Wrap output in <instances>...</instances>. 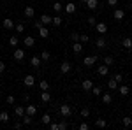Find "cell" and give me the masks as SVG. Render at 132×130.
Wrapping results in <instances>:
<instances>
[{
	"mask_svg": "<svg viewBox=\"0 0 132 130\" xmlns=\"http://www.w3.org/2000/svg\"><path fill=\"white\" fill-rule=\"evenodd\" d=\"M71 112H72V109H71V106H69V104H62V106H60V114L63 116V118H69V116H71Z\"/></svg>",
	"mask_w": 132,
	"mask_h": 130,
	"instance_id": "6da1fadb",
	"label": "cell"
},
{
	"mask_svg": "<svg viewBox=\"0 0 132 130\" xmlns=\"http://www.w3.org/2000/svg\"><path fill=\"white\" fill-rule=\"evenodd\" d=\"M23 83H25V86H27V88H32V86L35 84V76H30V74H28V76H25V77H23Z\"/></svg>",
	"mask_w": 132,
	"mask_h": 130,
	"instance_id": "7a4b0ae2",
	"label": "cell"
},
{
	"mask_svg": "<svg viewBox=\"0 0 132 130\" xmlns=\"http://www.w3.org/2000/svg\"><path fill=\"white\" fill-rule=\"evenodd\" d=\"M71 69H72V63L71 62H62V65H60V72L62 74H67V72H71Z\"/></svg>",
	"mask_w": 132,
	"mask_h": 130,
	"instance_id": "3957f363",
	"label": "cell"
},
{
	"mask_svg": "<svg viewBox=\"0 0 132 130\" xmlns=\"http://www.w3.org/2000/svg\"><path fill=\"white\" fill-rule=\"evenodd\" d=\"M95 30H97V33H106L108 32V25L99 21V23H95Z\"/></svg>",
	"mask_w": 132,
	"mask_h": 130,
	"instance_id": "277c9868",
	"label": "cell"
},
{
	"mask_svg": "<svg viewBox=\"0 0 132 130\" xmlns=\"http://www.w3.org/2000/svg\"><path fill=\"white\" fill-rule=\"evenodd\" d=\"M113 18H114L116 21H122L123 18H125V11L123 9H116L114 12H113Z\"/></svg>",
	"mask_w": 132,
	"mask_h": 130,
	"instance_id": "5b68a950",
	"label": "cell"
},
{
	"mask_svg": "<svg viewBox=\"0 0 132 130\" xmlns=\"http://www.w3.org/2000/svg\"><path fill=\"white\" fill-rule=\"evenodd\" d=\"M25 114H28V116H35V114H37V107L32 106V104H28V106L25 107Z\"/></svg>",
	"mask_w": 132,
	"mask_h": 130,
	"instance_id": "8992f818",
	"label": "cell"
},
{
	"mask_svg": "<svg viewBox=\"0 0 132 130\" xmlns=\"http://www.w3.org/2000/svg\"><path fill=\"white\" fill-rule=\"evenodd\" d=\"M23 58H25V51L21 49V48L14 49V60H16V62H21Z\"/></svg>",
	"mask_w": 132,
	"mask_h": 130,
	"instance_id": "52a82bcc",
	"label": "cell"
},
{
	"mask_svg": "<svg viewBox=\"0 0 132 130\" xmlns=\"http://www.w3.org/2000/svg\"><path fill=\"white\" fill-rule=\"evenodd\" d=\"M37 30H39V35H41L42 39H48V37H50V30H48V28H46L44 25H41V27H39Z\"/></svg>",
	"mask_w": 132,
	"mask_h": 130,
	"instance_id": "ba28073f",
	"label": "cell"
},
{
	"mask_svg": "<svg viewBox=\"0 0 132 130\" xmlns=\"http://www.w3.org/2000/svg\"><path fill=\"white\" fill-rule=\"evenodd\" d=\"M14 116H16V118H23V116H25V107H23V106H16V107H14Z\"/></svg>",
	"mask_w": 132,
	"mask_h": 130,
	"instance_id": "9c48e42d",
	"label": "cell"
},
{
	"mask_svg": "<svg viewBox=\"0 0 132 130\" xmlns=\"http://www.w3.org/2000/svg\"><path fill=\"white\" fill-rule=\"evenodd\" d=\"M81 88H83L85 91H92V88H93V83H92L90 79H85V81L81 83Z\"/></svg>",
	"mask_w": 132,
	"mask_h": 130,
	"instance_id": "30bf717a",
	"label": "cell"
},
{
	"mask_svg": "<svg viewBox=\"0 0 132 130\" xmlns=\"http://www.w3.org/2000/svg\"><path fill=\"white\" fill-rule=\"evenodd\" d=\"M23 12H25V18H28V20H30V18H34V14H35V11H34V7H32V5H27Z\"/></svg>",
	"mask_w": 132,
	"mask_h": 130,
	"instance_id": "8fae6325",
	"label": "cell"
},
{
	"mask_svg": "<svg viewBox=\"0 0 132 130\" xmlns=\"http://www.w3.org/2000/svg\"><path fill=\"white\" fill-rule=\"evenodd\" d=\"M2 25H4V28H5V30H12V28H14V21L11 20V18H5Z\"/></svg>",
	"mask_w": 132,
	"mask_h": 130,
	"instance_id": "7c38bea8",
	"label": "cell"
},
{
	"mask_svg": "<svg viewBox=\"0 0 132 130\" xmlns=\"http://www.w3.org/2000/svg\"><path fill=\"white\" fill-rule=\"evenodd\" d=\"M63 9H65V12H67V14H74V12H76V4L69 2L67 5H63Z\"/></svg>",
	"mask_w": 132,
	"mask_h": 130,
	"instance_id": "4fadbf2b",
	"label": "cell"
},
{
	"mask_svg": "<svg viewBox=\"0 0 132 130\" xmlns=\"http://www.w3.org/2000/svg\"><path fill=\"white\" fill-rule=\"evenodd\" d=\"M116 90H118V93L123 95V97H125V95H129V91H130L127 84H118V88H116Z\"/></svg>",
	"mask_w": 132,
	"mask_h": 130,
	"instance_id": "5bb4252c",
	"label": "cell"
},
{
	"mask_svg": "<svg viewBox=\"0 0 132 130\" xmlns=\"http://www.w3.org/2000/svg\"><path fill=\"white\" fill-rule=\"evenodd\" d=\"M85 5H86V7H88L90 11H95L97 7H99V0H88Z\"/></svg>",
	"mask_w": 132,
	"mask_h": 130,
	"instance_id": "9a60e30c",
	"label": "cell"
},
{
	"mask_svg": "<svg viewBox=\"0 0 132 130\" xmlns=\"http://www.w3.org/2000/svg\"><path fill=\"white\" fill-rule=\"evenodd\" d=\"M108 72H109V67L108 65H99V69H97V74L99 76H108Z\"/></svg>",
	"mask_w": 132,
	"mask_h": 130,
	"instance_id": "2e32d148",
	"label": "cell"
},
{
	"mask_svg": "<svg viewBox=\"0 0 132 130\" xmlns=\"http://www.w3.org/2000/svg\"><path fill=\"white\" fill-rule=\"evenodd\" d=\"M95 62H97V56H86V58L83 60V63H85L86 67H92V65H93Z\"/></svg>",
	"mask_w": 132,
	"mask_h": 130,
	"instance_id": "e0dca14e",
	"label": "cell"
},
{
	"mask_svg": "<svg viewBox=\"0 0 132 130\" xmlns=\"http://www.w3.org/2000/svg\"><path fill=\"white\" fill-rule=\"evenodd\" d=\"M72 51H74L76 55H78V53H81V51H83V44L79 42V40H78V42H72Z\"/></svg>",
	"mask_w": 132,
	"mask_h": 130,
	"instance_id": "ac0fdd59",
	"label": "cell"
},
{
	"mask_svg": "<svg viewBox=\"0 0 132 130\" xmlns=\"http://www.w3.org/2000/svg\"><path fill=\"white\" fill-rule=\"evenodd\" d=\"M122 44H123V48L129 51V49H132V39L130 37H125V39L122 40Z\"/></svg>",
	"mask_w": 132,
	"mask_h": 130,
	"instance_id": "d6986e66",
	"label": "cell"
},
{
	"mask_svg": "<svg viewBox=\"0 0 132 130\" xmlns=\"http://www.w3.org/2000/svg\"><path fill=\"white\" fill-rule=\"evenodd\" d=\"M41 58H39V56H32L30 58V65L32 67H35V69H37V67H39V65H41Z\"/></svg>",
	"mask_w": 132,
	"mask_h": 130,
	"instance_id": "ffe728a7",
	"label": "cell"
},
{
	"mask_svg": "<svg viewBox=\"0 0 132 130\" xmlns=\"http://www.w3.org/2000/svg\"><path fill=\"white\" fill-rule=\"evenodd\" d=\"M108 88H109V90H116V88H118V81L114 79V77L109 79V81H108Z\"/></svg>",
	"mask_w": 132,
	"mask_h": 130,
	"instance_id": "44dd1931",
	"label": "cell"
},
{
	"mask_svg": "<svg viewBox=\"0 0 132 130\" xmlns=\"http://www.w3.org/2000/svg\"><path fill=\"white\" fill-rule=\"evenodd\" d=\"M23 42H25V46H27V48H32V46L35 44V39L28 35V37H25V40H23Z\"/></svg>",
	"mask_w": 132,
	"mask_h": 130,
	"instance_id": "7402d4cb",
	"label": "cell"
},
{
	"mask_svg": "<svg viewBox=\"0 0 132 130\" xmlns=\"http://www.w3.org/2000/svg\"><path fill=\"white\" fill-rule=\"evenodd\" d=\"M41 100H42V102H50V100H51V95H50V91H48V90L41 91Z\"/></svg>",
	"mask_w": 132,
	"mask_h": 130,
	"instance_id": "603a6c76",
	"label": "cell"
},
{
	"mask_svg": "<svg viewBox=\"0 0 132 130\" xmlns=\"http://www.w3.org/2000/svg\"><path fill=\"white\" fill-rule=\"evenodd\" d=\"M41 23L44 25V27H46V25H50V23H51V16H48V14H42V16H41Z\"/></svg>",
	"mask_w": 132,
	"mask_h": 130,
	"instance_id": "cb8c5ba5",
	"label": "cell"
},
{
	"mask_svg": "<svg viewBox=\"0 0 132 130\" xmlns=\"http://www.w3.org/2000/svg\"><path fill=\"white\" fill-rule=\"evenodd\" d=\"M95 46H97L99 49H102V48H106V40L102 39V37H99V39L95 40Z\"/></svg>",
	"mask_w": 132,
	"mask_h": 130,
	"instance_id": "d4e9b609",
	"label": "cell"
},
{
	"mask_svg": "<svg viewBox=\"0 0 132 130\" xmlns=\"http://www.w3.org/2000/svg\"><path fill=\"white\" fill-rule=\"evenodd\" d=\"M51 7H53V11H55V12H56V14H58V12H60V11L63 9V5H62L60 2H55V4H53V5H51Z\"/></svg>",
	"mask_w": 132,
	"mask_h": 130,
	"instance_id": "484cf974",
	"label": "cell"
},
{
	"mask_svg": "<svg viewBox=\"0 0 132 130\" xmlns=\"http://www.w3.org/2000/svg\"><path fill=\"white\" fill-rule=\"evenodd\" d=\"M102 102H104V104H111L113 97L109 95V93H104V95H102Z\"/></svg>",
	"mask_w": 132,
	"mask_h": 130,
	"instance_id": "4316f807",
	"label": "cell"
},
{
	"mask_svg": "<svg viewBox=\"0 0 132 130\" xmlns=\"http://www.w3.org/2000/svg\"><path fill=\"white\" fill-rule=\"evenodd\" d=\"M51 23H53L55 27H60V25H62V18L58 16V14H56L55 18H51Z\"/></svg>",
	"mask_w": 132,
	"mask_h": 130,
	"instance_id": "83f0119b",
	"label": "cell"
},
{
	"mask_svg": "<svg viewBox=\"0 0 132 130\" xmlns=\"http://www.w3.org/2000/svg\"><path fill=\"white\" fill-rule=\"evenodd\" d=\"M104 65H108V67L114 65V58H113V56H106V58H104Z\"/></svg>",
	"mask_w": 132,
	"mask_h": 130,
	"instance_id": "f1b7e54d",
	"label": "cell"
},
{
	"mask_svg": "<svg viewBox=\"0 0 132 130\" xmlns=\"http://www.w3.org/2000/svg\"><path fill=\"white\" fill-rule=\"evenodd\" d=\"M9 44L12 46V48H16V46L20 44V40H18V37H16V35H12V37L9 39Z\"/></svg>",
	"mask_w": 132,
	"mask_h": 130,
	"instance_id": "f546056e",
	"label": "cell"
},
{
	"mask_svg": "<svg viewBox=\"0 0 132 130\" xmlns=\"http://www.w3.org/2000/svg\"><path fill=\"white\" fill-rule=\"evenodd\" d=\"M39 88H41L42 91H46V90H50V84H48V81H44L42 79L41 83H39Z\"/></svg>",
	"mask_w": 132,
	"mask_h": 130,
	"instance_id": "4dcf8cb0",
	"label": "cell"
},
{
	"mask_svg": "<svg viewBox=\"0 0 132 130\" xmlns=\"http://www.w3.org/2000/svg\"><path fill=\"white\" fill-rule=\"evenodd\" d=\"M50 58H51L50 51H46V49H44V51H42V55H41V60H42V62H48Z\"/></svg>",
	"mask_w": 132,
	"mask_h": 130,
	"instance_id": "1f68e13d",
	"label": "cell"
},
{
	"mask_svg": "<svg viewBox=\"0 0 132 130\" xmlns=\"http://www.w3.org/2000/svg\"><path fill=\"white\" fill-rule=\"evenodd\" d=\"M88 40H90V37H88L86 33H79V42H81V44H86Z\"/></svg>",
	"mask_w": 132,
	"mask_h": 130,
	"instance_id": "d6a6232c",
	"label": "cell"
},
{
	"mask_svg": "<svg viewBox=\"0 0 132 130\" xmlns=\"http://www.w3.org/2000/svg\"><path fill=\"white\" fill-rule=\"evenodd\" d=\"M0 121H2V123H7V121H9V114L2 111V112H0Z\"/></svg>",
	"mask_w": 132,
	"mask_h": 130,
	"instance_id": "836d02e7",
	"label": "cell"
},
{
	"mask_svg": "<svg viewBox=\"0 0 132 130\" xmlns=\"http://www.w3.org/2000/svg\"><path fill=\"white\" fill-rule=\"evenodd\" d=\"M79 114H81V118H88V116H90V109H88V107H83Z\"/></svg>",
	"mask_w": 132,
	"mask_h": 130,
	"instance_id": "e575fe53",
	"label": "cell"
},
{
	"mask_svg": "<svg viewBox=\"0 0 132 130\" xmlns=\"http://www.w3.org/2000/svg\"><path fill=\"white\" fill-rule=\"evenodd\" d=\"M95 125H97V127H99V128H104V127H106V125H108V123H106V120H102V118H99V120L95 121Z\"/></svg>",
	"mask_w": 132,
	"mask_h": 130,
	"instance_id": "d590c367",
	"label": "cell"
},
{
	"mask_svg": "<svg viewBox=\"0 0 132 130\" xmlns=\"http://www.w3.org/2000/svg\"><path fill=\"white\" fill-rule=\"evenodd\" d=\"M92 93L99 97V95H101V93H102V88H101V86H93V88H92Z\"/></svg>",
	"mask_w": 132,
	"mask_h": 130,
	"instance_id": "8d00e7d4",
	"label": "cell"
},
{
	"mask_svg": "<svg viewBox=\"0 0 132 130\" xmlns=\"http://www.w3.org/2000/svg\"><path fill=\"white\" fill-rule=\"evenodd\" d=\"M71 40L72 42H78V40H79V33H78V32H72L71 33Z\"/></svg>",
	"mask_w": 132,
	"mask_h": 130,
	"instance_id": "74e56055",
	"label": "cell"
},
{
	"mask_svg": "<svg viewBox=\"0 0 132 130\" xmlns=\"http://www.w3.org/2000/svg\"><path fill=\"white\" fill-rule=\"evenodd\" d=\"M42 123H44V125H50L51 123V116L50 114H44V116H42Z\"/></svg>",
	"mask_w": 132,
	"mask_h": 130,
	"instance_id": "f35d334b",
	"label": "cell"
},
{
	"mask_svg": "<svg viewBox=\"0 0 132 130\" xmlns=\"http://www.w3.org/2000/svg\"><path fill=\"white\" fill-rule=\"evenodd\" d=\"M30 123H32V116L25 114V116H23V125H30Z\"/></svg>",
	"mask_w": 132,
	"mask_h": 130,
	"instance_id": "ab89813d",
	"label": "cell"
},
{
	"mask_svg": "<svg viewBox=\"0 0 132 130\" xmlns=\"http://www.w3.org/2000/svg\"><path fill=\"white\" fill-rule=\"evenodd\" d=\"M16 32H18V33H23V32H25V25H23V23H18V25H16Z\"/></svg>",
	"mask_w": 132,
	"mask_h": 130,
	"instance_id": "60d3db41",
	"label": "cell"
},
{
	"mask_svg": "<svg viewBox=\"0 0 132 130\" xmlns=\"http://www.w3.org/2000/svg\"><path fill=\"white\" fill-rule=\"evenodd\" d=\"M67 128H69L67 121H62V123H58V130H67Z\"/></svg>",
	"mask_w": 132,
	"mask_h": 130,
	"instance_id": "b9f144b4",
	"label": "cell"
},
{
	"mask_svg": "<svg viewBox=\"0 0 132 130\" xmlns=\"http://www.w3.org/2000/svg\"><path fill=\"white\" fill-rule=\"evenodd\" d=\"M123 125H125V127H132V118H127V116H125V118H123Z\"/></svg>",
	"mask_w": 132,
	"mask_h": 130,
	"instance_id": "7bdbcfd3",
	"label": "cell"
},
{
	"mask_svg": "<svg viewBox=\"0 0 132 130\" xmlns=\"http://www.w3.org/2000/svg\"><path fill=\"white\" fill-rule=\"evenodd\" d=\"M95 23H97V18H93V16H90V18H88V25H92V27H95Z\"/></svg>",
	"mask_w": 132,
	"mask_h": 130,
	"instance_id": "ee69618b",
	"label": "cell"
},
{
	"mask_svg": "<svg viewBox=\"0 0 132 130\" xmlns=\"http://www.w3.org/2000/svg\"><path fill=\"white\" fill-rule=\"evenodd\" d=\"M88 128H90V125H88V123H85V121L79 125V130H88Z\"/></svg>",
	"mask_w": 132,
	"mask_h": 130,
	"instance_id": "f6af8a7d",
	"label": "cell"
},
{
	"mask_svg": "<svg viewBox=\"0 0 132 130\" xmlns=\"http://www.w3.org/2000/svg\"><path fill=\"white\" fill-rule=\"evenodd\" d=\"M114 79L118 81V84H120V83L123 81V76H122V74H114Z\"/></svg>",
	"mask_w": 132,
	"mask_h": 130,
	"instance_id": "bcb514c9",
	"label": "cell"
},
{
	"mask_svg": "<svg viewBox=\"0 0 132 130\" xmlns=\"http://www.w3.org/2000/svg\"><path fill=\"white\" fill-rule=\"evenodd\" d=\"M7 104L14 106V97H12V95H9V97H7Z\"/></svg>",
	"mask_w": 132,
	"mask_h": 130,
	"instance_id": "7dc6e473",
	"label": "cell"
},
{
	"mask_svg": "<svg viewBox=\"0 0 132 130\" xmlns=\"http://www.w3.org/2000/svg\"><path fill=\"white\" fill-rule=\"evenodd\" d=\"M50 130H58V123H50Z\"/></svg>",
	"mask_w": 132,
	"mask_h": 130,
	"instance_id": "c3c4849f",
	"label": "cell"
},
{
	"mask_svg": "<svg viewBox=\"0 0 132 130\" xmlns=\"http://www.w3.org/2000/svg\"><path fill=\"white\" fill-rule=\"evenodd\" d=\"M4 70H5V63H4V62H0V74H2Z\"/></svg>",
	"mask_w": 132,
	"mask_h": 130,
	"instance_id": "681fc988",
	"label": "cell"
},
{
	"mask_svg": "<svg viewBox=\"0 0 132 130\" xmlns=\"http://www.w3.org/2000/svg\"><path fill=\"white\" fill-rule=\"evenodd\" d=\"M108 4H109V5H116V4H118V0H108Z\"/></svg>",
	"mask_w": 132,
	"mask_h": 130,
	"instance_id": "f907efd6",
	"label": "cell"
},
{
	"mask_svg": "<svg viewBox=\"0 0 132 130\" xmlns=\"http://www.w3.org/2000/svg\"><path fill=\"white\" fill-rule=\"evenodd\" d=\"M21 127H23V123H20V121H18V123H14V128H21Z\"/></svg>",
	"mask_w": 132,
	"mask_h": 130,
	"instance_id": "816d5d0a",
	"label": "cell"
},
{
	"mask_svg": "<svg viewBox=\"0 0 132 130\" xmlns=\"http://www.w3.org/2000/svg\"><path fill=\"white\" fill-rule=\"evenodd\" d=\"M81 2H83V4H86V2H88V0H81Z\"/></svg>",
	"mask_w": 132,
	"mask_h": 130,
	"instance_id": "f5cc1de1",
	"label": "cell"
},
{
	"mask_svg": "<svg viewBox=\"0 0 132 130\" xmlns=\"http://www.w3.org/2000/svg\"><path fill=\"white\" fill-rule=\"evenodd\" d=\"M0 2H5V0H0Z\"/></svg>",
	"mask_w": 132,
	"mask_h": 130,
	"instance_id": "db71d44e",
	"label": "cell"
},
{
	"mask_svg": "<svg viewBox=\"0 0 132 130\" xmlns=\"http://www.w3.org/2000/svg\"><path fill=\"white\" fill-rule=\"evenodd\" d=\"M46 2H48V0H46Z\"/></svg>",
	"mask_w": 132,
	"mask_h": 130,
	"instance_id": "11a10c76",
	"label": "cell"
}]
</instances>
